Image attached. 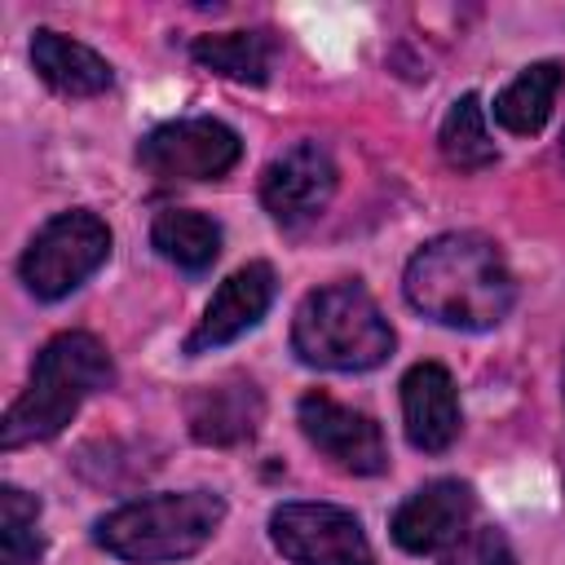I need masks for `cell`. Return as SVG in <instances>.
Masks as SVG:
<instances>
[{
	"label": "cell",
	"instance_id": "16",
	"mask_svg": "<svg viewBox=\"0 0 565 565\" xmlns=\"http://www.w3.org/2000/svg\"><path fill=\"white\" fill-rule=\"evenodd\" d=\"M190 57L225 79L238 84H265L278 57V40L269 31H221V35H194Z\"/></svg>",
	"mask_w": 565,
	"mask_h": 565
},
{
	"label": "cell",
	"instance_id": "1",
	"mask_svg": "<svg viewBox=\"0 0 565 565\" xmlns=\"http://www.w3.org/2000/svg\"><path fill=\"white\" fill-rule=\"evenodd\" d=\"M406 300L415 313L455 327V331H490L512 313L516 282L503 252L486 234H437L428 238L402 274Z\"/></svg>",
	"mask_w": 565,
	"mask_h": 565
},
{
	"label": "cell",
	"instance_id": "13",
	"mask_svg": "<svg viewBox=\"0 0 565 565\" xmlns=\"http://www.w3.org/2000/svg\"><path fill=\"white\" fill-rule=\"evenodd\" d=\"M260 419H265V397H260L256 380H247V375H225L185 397L190 437L203 446H238V441L256 437Z\"/></svg>",
	"mask_w": 565,
	"mask_h": 565
},
{
	"label": "cell",
	"instance_id": "11",
	"mask_svg": "<svg viewBox=\"0 0 565 565\" xmlns=\"http://www.w3.org/2000/svg\"><path fill=\"white\" fill-rule=\"evenodd\" d=\"M274 291H278V282H274V269H269L265 260H252V265L234 269V274L212 291V300H207L199 327L185 335V353L199 358V353H212V349L238 340L243 331H252V327L269 313Z\"/></svg>",
	"mask_w": 565,
	"mask_h": 565
},
{
	"label": "cell",
	"instance_id": "20",
	"mask_svg": "<svg viewBox=\"0 0 565 565\" xmlns=\"http://www.w3.org/2000/svg\"><path fill=\"white\" fill-rule=\"evenodd\" d=\"M441 565H516V556L499 525H472L459 543L441 552Z\"/></svg>",
	"mask_w": 565,
	"mask_h": 565
},
{
	"label": "cell",
	"instance_id": "18",
	"mask_svg": "<svg viewBox=\"0 0 565 565\" xmlns=\"http://www.w3.org/2000/svg\"><path fill=\"white\" fill-rule=\"evenodd\" d=\"M437 146H441V159L450 168H459V172H481V168H490L499 159V150H494L490 132H486V106H481L477 93H463L446 110Z\"/></svg>",
	"mask_w": 565,
	"mask_h": 565
},
{
	"label": "cell",
	"instance_id": "3",
	"mask_svg": "<svg viewBox=\"0 0 565 565\" xmlns=\"http://www.w3.org/2000/svg\"><path fill=\"white\" fill-rule=\"evenodd\" d=\"M221 521L225 499L216 490H163L97 516L93 543L128 565H168L207 547Z\"/></svg>",
	"mask_w": 565,
	"mask_h": 565
},
{
	"label": "cell",
	"instance_id": "4",
	"mask_svg": "<svg viewBox=\"0 0 565 565\" xmlns=\"http://www.w3.org/2000/svg\"><path fill=\"white\" fill-rule=\"evenodd\" d=\"M393 344L397 335L362 282H327L309 291L291 318V349L318 371H371Z\"/></svg>",
	"mask_w": 565,
	"mask_h": 565
},
{
	"label": "cell",
	"instance_id": "19",
	"mask_svg": "<svg viewBox=\"0 0 565 565\" xmlns=\"http://www.w3.org/2000/svg\"><path fill=\"white\" fill-rule=\"evenodd\" d=\"M35 521H40V499L18 486H0V565H40L44 539Z\"/></svg>",
	"mask_w": 565,
	"mask_h": 565
},
{
	"label": "cell",
	"instance_id": "6",
	"mask_svg": "<svg viewBox=\"0 0 565 565\" xmlns=\"http://www.w3.org/2000/svg\"><path fill=\"white\" fill-rule=\"evenodd\" d=\"M243 159V141L230 124L212 115L168 119L150 128L137 146V163L154 181H216Z\"/></svg>",
	"mask_w": 565,
	"mask_h": 565
},
{
	"label": "cell",
	"instance_id": "12",
	"mask_svg": "<svg viewBox=\"0 0 565 565\" xmlns=\"http://www.w3.org/2000/svg\"><path fill=\"white\" fill-rule=\"evenodd\" d=\"M402 424L406 441L424 455H441L459 437V393L441 362H415L402 375Z\"/></svg>",
	"mask_w": 565,
	"mask_h": 565
},
{
	"label": "cell",
	"instance_id": "17",
	"mask_svg": "<svg viewBox=\"0 0 565 565\" xmlns=\"http://www.w3.org/2000/svg\"><path fill=\"white\" fill-rule=\"evenodd\" d=\"M150 243L163 260H172L185 274H203L212 269V260L221 256V225L203 212L190 207H168L154 216L150 225Z\"/></svg>",
	"mask_w": 565,
	"mask_h": 565
},
{
	"label": "cell",
	"instance_id": "15",
	"mask_svg": "<svg viewBox=\"0 0 565 565\" xmlns=\"http://www.w3.org/2000/svg\"><path fill=\"white\" fill-rule=\"evenodd\" d=\"M561 84H565V66L561 62H534V66H525L512 84H503L494 93V106H490L494 110V124L508 128V132H516V137H534L547 124Z\"/></svg>",
	"mask_w": 565,
	"mask_h": 565
},
{
	"label": "cell",
	"instance_id": "9",
	"mask_svg": "<svg viewBox=\"0 0 565 565\" xmlns=\"http://www.w3.org/2000/svg\"><path fill=\"white\" fill-rule=\"evenodd\" d=\"M335 181H340V172H335V159L327 154V146L296 141L282 154H274L269 168L260 172V203L282 230H296L327 212Z\"/></svg>",
	"mask_w": 565,
	"mask_h": 565
},
{
	"label": "cell",
	"instance_id": "8",
	"mask_svg": "<svg viewBox=\"0 0 565 565\" xmlns=\"http://www.w3.org/2000/svg\"><path fill=\"white\" fill-rule=\"evenodd\" d=\"M296 419H300V433L305 441L327 455L340 472H353V477H375L388 468V450H384V433L371 415L335 402L331 393H305L300 406H296Z\"/></svg>",
	"mask_w": 565,
	"mask_h": 565
},
{
	"label": "cell",
	"instance_id": "5",
	"mask_svg": "<svg viewBox=\"0 0 565 565\" xmlns=\"http://www.w3.org/2000/svg\"><path fill=\"white\" fill-rule=\"evenodd\" d=\"M106 256H110L106 221L88 207H71L35 230V238L18 260V274L35 300H62L79 282H88L106 265Z\"/></svg>",
	"mask_w": 565,
	"mask_h": 565
},
{
	"label": "cell",
	"instance_id": "10",
	"mask_svg": "<svg viewBox=\"0 0 565 565\" xmlns=\"http://www.w3.org/2000/svg\"><path fill=\"white\" fill-rule=\"evenodd\" d=\"M472 512H477L472 486L455 477H437L397 503L388 530L402 552L428 556V552H446L450 543H459L472 530Z\"/></svg>",
	"mask_w": 565,
	"mask_h": 565
},
{
	"label": "cell",
	"instance_id": "21",
	"mask_svg": "<svg viewBox=\"0 0 565 565\" xmlns=\"http://www.w3.org/2000/svg\"><path fill=\"white\" fill-rule=\"evenodd\" d=\"M561 397H565V366H561Z\"/></svg>",
	"mask_w": 565,
	"mask_h": 565
},
{
	"label": "cell",
	"instance_id": "14",
	"mask_svg": "<svg viewBox=\"0 0 565 565\" xmlns=\"http://www.w3.org/2000/svg\"><path fill=\"white\" fill-rule=\"evenodd\" d=\"M31 66L62 97H97L115 79L110 62L97 49H88V44H79L53 26H40L31 35Z\"/></svg>",
	"mask_w": 565,
	"mask_h": 565
},
{
	"label": "cell",
	"instance_id": "2",
	"mask_svg": "<svg viewBox=\"0 0 565 565\" xmlns=\"http://www.w3.org/2000/svg\"><path fill=\"white\" fill-rule=\"evenodd\" d=\"M110 380H115V362L97 335L88 331L53 335L35 353L26 388L0 419V446L18 450V446L57 437L93 393L110 388Z\"/></svg>",
	"mask_w": 565,
	"mask_h": 565
},
{
	"label": "cell",
	"instance_id": "7",
	"mask_svg": "<svg viewBox=\"0 0 565 565\" xmlns=\"http://www.w3.org/2000/svg\"><path fill=\"white\" fill-rule=\"evenodd\" d=\"M269 539L291 565H371L362 521L335 503H278L269 512Z\"/></svg>",
	"mask_w": 565,
	"mask_h": 565
}]
</instances>
